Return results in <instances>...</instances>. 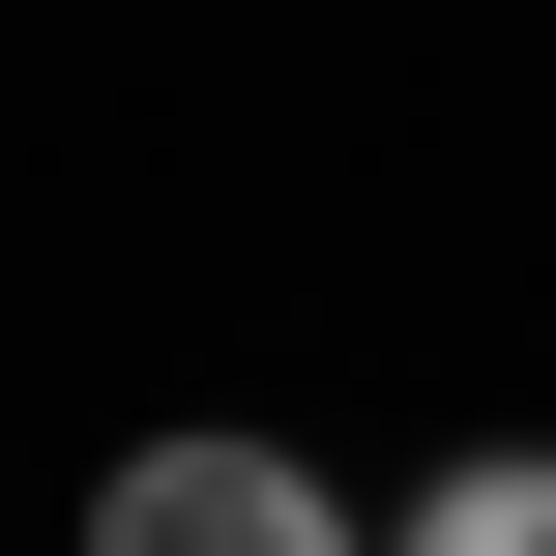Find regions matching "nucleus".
Wrapping results in <instances>:
<instances>
[{"instance_id": "nucleus-1", "label": "nucleus", "mask_w": 556, "mask_h": 556, "mask_svg": "<svg viewBox=\"0 0 556 556\" xmlns=\"http://www.w3.org/2000/svg\"><path fill=\"white\" fill-rule=\"evenodd\" d=\"M88 556H381L293 440H117L88 469Z\"/></svg>"}, {"instance_id": "nucleus-2", "label": "nucleus", "mask_w": 556, "mask_h": 556, "mask_svg": "<svg viewBox=\"0 0 556 556\" xmlns=\"http://www.w3.org/2000/svg\"><path fill=\"white\" fill-rule=\"evenodd\" d=\"M410 556H556V440H469V469L410 498Z\"/></svg>"}]
</instances>
